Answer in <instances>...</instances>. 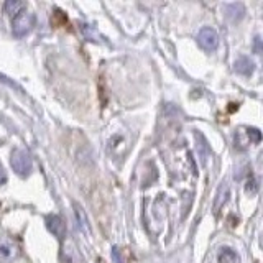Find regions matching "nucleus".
<instances>
[{"label":"nucleus","mask_w":263,"mask_h":263,"mask_svg":"<svg viewBox=\"0 0 263 263\" xmlns=\"http://www.w3.org/2000/svg\"><path fill=\"white\" fill-rule=\"evenodd\" d=\"M33 23H35V16H33V13L27 8V5H25L23 8H20L18 12H16L13 15L12 18V31L15 36H25L27 33H30Z\"/></svg>","instance_id":"obj_1"},{"label":"nucleus","mask_w":263,"mask_h":263,"mask_svg":"<svg viewBox=\"0 0 263 263\" xmlns=\"http://www.w3.org/2000/svg\"><path fill=\"white\" fill-rule=\"evenodd\" d=\"M12 168L16 175L20 176H28L31 173V168H33V163H31V156L28 152L25 150H15L12 153Z\"/></svg>","instance_id":"obj_2"},{"label":"nucleus","mask_w":263,"mask_h":263,"mask_svg":"<svg viewBox=\"0 0 263 263\" xmlns=\"http://www.w3.org/2000/svg\"><path fill=\"white\" fill-rule=\"evenodd\" d=\"M197 41H199V45L205 49V51H214V49L217 48V43H219V36L214 28H209L205 27L199 31V36H197Z\"/></svg>","instance_id":"obj_3"},{"label":"nucleus","mask_w":263,"mask_h":263,"mask_svg":"<svg viewBox=\"0 0 263 263\" xmlns=\"http://www.w3.org/2000/svg\"><path fill=\"white\" fill-rule=\"evenodd\" d=\"M18 257V249L10 240H0V263H12Z\"/></svg>","instance_id":"obj_4"},{"label":"nucleus","mask_w":263,"mask_h":263,"mask_svg":"<svg viewBox=\"0 0 263 263\" xmlns=\"http://www.w3.org/2000/svg\"><path fill=\"white\" fill-rule=\"evenodd\" d=\"M46 224H48V229L51 230V232L61 240V238L64 237V224H63L61 217H58V216H49V217L46 219Z\"/></svg>","instance_id":"obj_5"},{"label":"nucleus","mask_w":263,"mask_h":263,"mask_svg":"<svg viewBox=\"0 0 263 263\" xmlns=\"http://www.w3.org/2000/svg\"><path fill=\"white\" fill-rule=\"evenodd\" d=\"M235 71L238 74H243V76H250L252 71H253V63L245 56L238 58V60L235 61Z\"/></svg>","instance_id":"obj_6"},{"label":"nucleus","mask_w":263,"mask_h":263,"mask_svg":"<svg viewBox=\"0 0 263 263\" xmlns=\"http://www.w3.org/2000/svg\"><path fill=\"white\" fill-rule=\"evenodd\" d=\"M23 7H25V4H22V2H8V4L5 5L7 12H10L12 15H15V13L18 12L20 8H23Z\"/></svg>","instance_id":"obj_7"},{"label":"nucleus","mask_w":263,"mask_h":263,"mask_svg":"<svg viewBox=\"0 0 263 263\" xmlns=\"http://www.w3.org/2000/svg\"><path fill=\"white\" fill-rule=\"evenodd\" d=\"M7 181V175H5V170L2 168V164H0V184H4Z\"/></svg>","instance_id":"obj_8"},{"label":"nucleus","mask_w":263,"mask_h":263,"mask_svg":"<svg viewBox=\"0 0 263 263\" xmlns=\"http://www.w3.org/2000/svg\"><path fill=\"white\" fill-rule=\"evenodd\" d=\"M114 260H115V263H123V261H122V258H120L119 249H114Z\"/></svg>","instance_id":"obj_9"},{"label":"nucleus","mask_w":263,"mask_h":263,"mask_svg":"<svg viewBox=\"0 0 263 263\" xmlns=\"http://www.w3.org/2000/svg\"><path fill=\"white\" fill-rule=\"evenodd\" d=\"M257 51H260V38H257Z\"/></svg>","instance_id":"obj_10"}]
</instances>
